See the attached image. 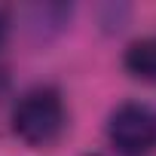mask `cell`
I'll list each match as a JSON object with an SVG mask.
<instances>
[{"label": "cell", "instance_id": "3", "mask_svg": "<svg viewBox=\"0 0 156 156\" xmlns=\"http://www.w3.org/2000/svg\"><path fill=\"white\" fill-rule=\"evenodd\" d=\"M122 64H126V70H129L132 76H141V80H156V37L135 40V43L126 49Z\"/></svg>", "mask_w": 156, "mask_h": 156}, {"label": "cell", "instance_id": "5", "mask_svg": "<svg viewBox=\"0 0 156 156\" xmlns=\"http://www.w3.org/2000/svg\"><path fill=\"white\" fill-rule=\"evenodd\" d=\"M0 92H3V80H0Z\"/></svg>", "mask_w": 156, "mask_h": 156}, {"label": "cell", "instance_id": "1", "mask_svg": "<svg viewBox=\"0 0 156 156\" xmlns=\"http://www.w3.org/2000/svg\"><path fill=\"white\" fill-rule=\"evenodd\" d=\"M12 135L28 147H49L64 132L67 113L61 92L55 86H34L28 89L12 107Z\"/></svg>", "mask_w": 156, "mask_h": 156}, {"label": "cell", "instance_id": "2", "mask_svg": "<svg viewBox=\"0 0 156 156\" xmlns=\"http://www.w3.org/2000/svg\"><path fill=\"white\" fill-rule=\"evenodd\" d=\"M107 138L119 156H147L156 150V110L141 101H122L107 119Z\"/></svg>", "mask_w": 156, "mask_h": 156}, {"label": "cell", "instance_id": "4", "mask_svg": "<svg viewBox=\"0 0 156 156\" xmlns=\"http://www.w3.org/2000/svg\"><path fill=\"white\" fill-rule=\"evenodd\" d=\"M6 34H9V12H6L3 6H0V46H3Z\"/></svg>", "mask_w": 156, "mask_h": 156}]
</instances>
